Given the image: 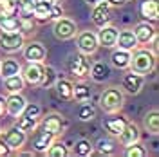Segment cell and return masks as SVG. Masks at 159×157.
I'll list each match as a JSON object with an SVG mask.
<instances>
[{
  "label": "cell",
  "instance_id": "7402d4cb",
  "mask_svg": "<svg viewBox=\"0 0 159 157\" xmlns=\"http://www.w3.org/2000/svg\"><path fill=\"white\" fill-rule=\"evenodd\" d=\"M141 16L147 20H157L159 18V4L157 0H143L141 2Z\"/></svg>",
  "mask_w": 159,
  "mask_h": 157
},
{
  "label": "cell",
  "instance_id": "484cf974",
  "mask_svg": "<svg viewBox=\"0 0 159 157\" xmlns=\"http://www.w3.org/2000/svg\"><path fill=\"white\" fill-rule=\"evenodd\" d=\"M20 63L13 58H6L4 61H0V76L2 78H7V76H13V74H18L20 72Z\"/></svg>",
  "mask_w": 159,
  "mask_h": 157
},
{
  "label": "cell",
  "instance_id": "9c48e42d",
  "mask_svg": "<svg viewBox=\"0 0 159 157\" xmlns=\"http://www.w3.org/2000/svg\"><path fill=\"white\" fill-rule=\"evenodd\" d=\"M27 105L25 98L20 92H13L6 98V114H9L11 118H18L20 114L24 112V108Z\"/></svg>",
  "mask_w": 159,
  "mask_h": 157
},
{
  "label": "cell",
  "instance_id": "ac0fdd59",
  "mask_svg": "<svg viewBox=\"0 0 159 157\" xmlns=\"http://www.w3.org/2000/svg\"><path fill=\"white\" fill-rule=\"evenodd\" d=\"M118 137H119L123 146H129L132 143H138L139 137H141V132H139V128L134 123H127V127L123 128V132L119 134Z\"/></svg>",
  "mask_w": 159,
  "mask_h": 157
},
{
  "label": "cell",
  "instance_id": "5bb4252c",
  "mask_svg": "<svg viewBox=\"0 0 159 157\" xmlns=\"http://www.w3.org/2000/svg\"><path fill=\"white\" fill-rule=\"evenodd\" d=\"M63 127H65V123H63L61 116H58V114H49V116H45L43 121H42V128L45 132L52 134V136H56V137L63 132Z\"/></svg>",
  "mask_w": 159,
  "mask_h": 157
},
{
  "label": "cell",
  "instance_id": "8d00e7d4",
  "mask_svg": "<svg viewBox=\"0 0 159 157\" xmlns=\"http://www.w3.org/2000/svg\"><path fill=\"white\" fill-rule=\"evenodd\" d=\"M20 20V27L18 31L22 33H29V31L34 29V22H33V16H18Z\"/></svg>",
  "mask_w": 159,
  "mask_h": 157
},
{
  "label": "cell",
  "instance_id": "b9f144b4",
  "mask_svg": "<svg viewBox=\"0 0 159 157\" xmlns=\"http://www.w3.org/2000/svg\"><path fill=\"white\" fill-rule=\"evenodd\" d=\"M4 114H6V99L0 96V118H4Z\"/></svg>",
  "mask_w": 159,
  "mask_h": 157
},
{
  "label": "cell",
  "instance_id": "1f68e13d",
  "mask_svg": "<svg viewBox=\"0 0 159 157\" xmlns=\"http://www.w3.org/2000/svg\"><path fill=\"white\" fill-rule=\"evenodd\" d=\"M56 70L52 69V67H43V76H42V81H40L38 87L42 88H49L54 85V81H56Z\"/></svg>",
  "mask_w": 159,
  "mask_h": 157
},
{
  "label": "cell",
  "instance_id": "836d02e7",
  "mask_svg": "<svg viewBox=\"0 0 159 157\" xmlns=\"http://www.w3.org/2000/svg\"><path fill=\"white\" fill-rule=\"evenodd\" d=\"M125 155H127V157H147V155H148V152L145 150V146H141V145H139V141H138V143H132V145L127 146Z\"/></svg>",
  "mask_w": 159,
  "mask_h": 157
},
{
  "label": "cell",
  "instance_id": "f35d334b",
  "mask_svg": "<svg viewBox=\"0 0 159 157\" xmlns=\"http://www.w3.org/2000/svg\"><path fill=\"white\" fill-rule=\"evenodd\" d=\"M22 114H25V116H29V118L38 119V118H40V107H38V105H34V103H31V105L27 103Z\"/></svg>",
  "mask_w": 159,
  "mask_h": 157
},
{
  "label": "cell",
  "instance_id": "277c9868",
  "mask_svg": "<svg viewBox=\"0 0 159 157\" xmlns=\"http://www.w3.org/2000/svg\"><path fill=\"white\" fill-rule=\"evenodd\" d=\"M24 33L20 31H2L0 33V49L6 52H16L24 47Z\"/></svg>",
  "mask_w": 159,
  "mask_h": 157
},
{
  "label": "cell",
  "instance_id": "d4e9b609",
  "mask_svg": "<svg viewBox=\"0 0 159 157\" xmlns=\"http://www.w3.org/2000/svg\"><path fill=\"white\" fill-rule=\"evenodd\" d=\"M25 85V81L22 78V74H13V76H7L4 78V88L7 90V94H13V92H22V88Z\"/></svg>",
  "mask_w": 159,
  "mask_h": 157
},
{
  "label": "cell",
  "instance_id": "603a6c76",
  "mask_svg": "<svg viewBox=\"0 0 159 157\" xmlns=\"http://www.w3.org/2000/svg\"><path fill=\"white\" fill-rule=\"evenodd\" d=\"M54 88H56V94H58L61 99H65V101L74 99L72 98V88H74V85L70 83L69 79L56 78V81H54Z\"/></svg>",
  "mask_w": 159,
  "mask_h": 157
},
{
  "label": "cell",
  "instance_id": "8992f818",
  "mask_svg": "<svg viewBox=\"0 0 159 157\" xmlns=\"http://www.w3.org/2000/svg\"><path fill=\"white\" fill-rule=\"evenodd\" d=\"M76 45H78V52L90 56V54H94L99 47L98 36H96L92 31H83V33H80L78 38H76Z\"/></svg>",
  "mask_w": 159,
  "mask_h": 157
},
{
  "label": "cell",
  "instance_id": "ee69618b",
  "mask_svg": "<svg viewBox=\"0 0 159 157\" xmlns=\"http://www.w3.org/2000/svg\"><path fill=\"white\" fill-rule=\"evenodd\" d=\"M89 6H96V4H99V2H103V0H85Z\"/></svg>",
  "mask_w": 159,
  "mask_h": 157
},
{
  "label": "cell",
  "instance_id": "74e56055",
  "mask_svg": "<svg viewBox=\"0 0 159 157\" xmlns=\"http://www.w3.org/2000/svg\"><path fill=\"white\" fill-rule=\"evenodd\" d=\"M98 152L99 154H112L114 152V143L110 139H99L98 141Z\"/></svg>",
  "mask_w": 159,
  "mask_h": 157
},
{
  "label": "cell",
  "instance_id": "44dd1931",
  "mask_svg": "<svg viewBox=\"0 0 159 157\" xmlns=\"http://www.w3.org/2000/svg\"><path fill=\"white\" fill-rule=\"evenodd\" d=\"M89 76L94 79V81L101 83V81H105V79L110 76V67L107 65V63H103V61H96V63L90 65Z\"/></svg>",
  "mask_w": 159,
  "mask_h": 157
},
{
  "label": "cell",
  "instance_id": "f6af8a7d",
  "mask_svg": "<svg viewBox=\"0 0 159 157\" xmlns=\"http://www.w3.org/2000/svg\"><path fill=\"white\" fill-rule=\"evenodd\" d=\"M45 2H49V4H61L63 0H45Z\"/></svg>",
  "mask_w": 159,
  "mask_h": 157
},
{
  "label": "cell",
  "instance_id": "e575fe53",
  "mask_svg": "<svg viewBox=\"0 0 159 157\" xmlns=\"http://www.w3.org/2000/svg\"><path fill=\"white\" fill-rule=\"evenodd\" d=\"M78 118L80 121H90V119L96 118V110H94V107H90V105H81V107L78 108Z\"/></svg>",
  "mask_w": 159,
  "mask_h": 157
},
{
  "label": "cell",
  "instance_id": "5b68a950",
  "mask_svg": "<svg viewBox=\"0 0 159 157\" xmlns=\"http://www.w3.org/2000/svg\"><path fill=\"white\" fill-rule=\"evenodd\" d=\"M52 33H54V36H56L58 40H70V38L76 36L78 27H76V24H74L70 18L60 16V18H56V22H54Z\"/></svg>",
  "mask_w": 159,
  "mask_h": 157
},
{
  "label": "cell",
  "instance_id": "4fadbf2b",
  "mask_svg": "<svg viewBox=\"0 0 159 157\" xmlns=\"http://www.w3.org/2000/svg\"><path fill=\"white\" fill-rule=\"evenodd\" d=\"M90 18L92 22L101 27V25H107L110 20V6L103 0V2H99L96 6H92V13H90Z\"/></svg>",
  "mask_w": 159,
  "mask_h": 157
},
{
  "label": "cell",
  "instance_id": "f1b7e54d",
  "mask_svg": "<svg viewBox=\"0 0 159 157\" xmlns=\"http://www.w3.org/2000/svg\"><path fill=\"white\" fill-rule=\"evenodd\" d=\"M90 96H92V92H90V88L85 83H78L72 88V98H76V101H80V103L90 101Z\"/></svg>",
  "mask_w": 159,
  "mask_h": 157
},
{
  "label": "cell",
  "instance_id": "8fae6325",
  "mask_svg": "<svg viewBox=\"0 0 159 157\" xmlns=\"http://www.w3.org/2000/svg\"><path fill=\"white\" fill-rule=\"evenodd\" d=\"M145 85V78L138 74V72H127L123 79H121V87L125 92H129V94H139L141 92V88Z\"/></svg>",
  "mask_w": 159,
  "mask_h": 157
},
{
  "label": "cell",
  "instance_id": "ffe728a7",
  "mask_svg": "<svg viewBox=\"0 0 159 157\" xmlns=\"http://www.w3.org/2000/svg\"><path fill=\"white\" fill-rule=\"evenodd\" d=\"M56 139V136H52V134H49V132H38L36 136H34V139H33V148L36 150V152H40V154H45V150L51 146V143Z\"/></svg>",
  "mask_w": 159,
  "mask_h": 157
},
{
  "label": "cell",
  "instance_id": "7dc6e473",
  "mask_svg": "<svg viewBox=\"0 0 159 157\" xmlns=\"http://www.w3.org/2000/svg\"><path fill=\"white\" fill-rule=\"evenodd\" d=\"M0 61H2V60H0Z\"/></svg>",
  "mask_w": 159,
  "mask_h": 157
},
{
  "label": "cell",
  "instance_id": "d6986e66",
  "mask_svg": "<svg viewBox=\"0 0 159 157\" xmlns=\"http://www.w3.org/2000/svg\"><path fill=\"white\" fill-rule=\"evenodd\" d=\"M130 56L132 52L130 51H125V49H116L112 54H110V63L116 67V69H129L130 65Z\"/></svg>",
  "mask_w": 159,
  "mask_h": 157
},
{
  "label": "cell",
  "instance_id": "4316f807",
  "mask_svg": "<svg viewBox=\"0 0 159 157\" xmlns=\"http://www.w3.org/2000/svg\"><path fill=\"white\" fill-rule=\"evenodd\" d=\"M143 125H145V128L148 130L150 134H159V112H157V108L150 110L148 114L145 116Z\"/></svg>",
  "mask_w": 159,
  "mask_h": 157
},
{
  "label": "cell",
  "instance_id": "52a82bcc",
  "mask_svg": "<svg viewBox=\"0 0 159 157\" xmlns=\"http://www.w3.org/2000/svg\"><path fill=\"white\" fill-rule=\"evenodd\" d=\"M22 70V78L25 83L29 85H34L38 87L40 81H42V76H43V65L42 63H36V61H27V65L24 67Z\"/></svg>",
  "mask_w": 159,
  "mask_h": 157
},
{
  "label": "cell",
  "instance_id": "2e32d148",
  "mask_svg": "<svg viewBox=\"0 0 159 157\" xmlns=\"http://www.w3.org/2000/svg\"><path fill=\"white\" fill-rule=\"evenodd\" d=\"M138 40L134 36V31H118V38H116V47L125 51H132L138 47Z\"/></svg>",
  "mask_w": 159,
  "mask_h": 157
},
{
  "label": "cell",
  "instance_id": "f546056e",
  "mask_svg": "<svg viewBox=\"0 0 159 157\" xmlns=\"http://www.w3.org/2000/svg\"><path fill=\"white\" fill-rule=\"evenodd\" d=\"M38 125V119L34 118H29V116H25V114H20L18 118H16V127L22 130V132H33L34 128Z\"/></svg>",
  "mask_w": 159,
  "mask_h": 157
},
{
  "label": "cell",
  "instance_id": "4dcf8cb0",
  "mask_svg": "<svg viewBox=\"0 0 159 157\" xmlns=\"http://www.w3.org/2000/svg\"><path fill=\"white\" fill-rule=\"evenodd\" d=\"M45 154L49 157H67L69 155V150H67V146H65L61 141H56V139H54V141L51 143V146L45 150Z\"/></svg>",
  "mask_w": 159,
  "mask_h": 157
},
{
  "label": "cell",
  "instance_id": "ba28073f",
  "mask_svg": "<svg viewBox=\"0 0 159 157\" xmlns=\"http://www.w3.org/2000/svg\"><path fill=\"white\" fill-rule=\"evenodd\" d=\"M22 49H24V58L27 60V61L43 63V60L47 58V49H45V45L40 43V42H31V43H27V45L22 47Z\"/></svg>",
  "mask_w": 159,
  "mask_h": 157
},
{
  "label": "cell",
  "instance_id": "7a4b0ae2",
  "mask_svg": "<svg viewBox=\"0 0 159 157\" xmlns=\"http://www.w3.org/2000/svg\"><path fill=\"white\" fill-rule=\"evenodd\" d=\"M123 103H125V96L118 87H109L99 94V107L107 114L118 112L119 108L123 107Z\"/></svg>",
  "mask_w": 159,
  "mask_h": 157
},
{
  "label": "cell",
  "instance_id": "7c38bea8",
  "mask_svg": "<svg viewBox=\"0 0 159 157\" xmlns=\"http://www.w3.org/2000/svg\"><path fill=\"white\" fill-rule=\"evenodd\" d=\"M156 34H157L156 27L152 24H148V22H141V24L136 25V29H134V36L138 40V43H143V45L154 42L156 40Z\"/></svg>",
  "mask_w": 159,
  "mask_h": 157
},
{
  "label": "cell",
  "instance_id": "ab89813d",
  "mask_svg": "<svg viewBox=\"0 0 159 157\" xmlns=\"http://www.w3.org/2000/svg\"><path fill=\"white\" fill-rule=\"evenodd\" d=\"M60 16H63V9H61V4H52L51 7V20H56Z\"/></svg>",
  "mask_w": 159,
  "mask_h": 157
},
{
  "label": "cell",
  "instance_id": "d590c367",
  "mask_svg": "<svg viewBox=\"0 0 159 157\" xmlns=\"http://www.w3.org/2000/svg\"><path fill=\"white\" fill-rule=\"evenodd\" d=\"M0 13L2 15H16L18 4L15 0H0Z\"/></svg>",
  "mask_w": 159,
  "mask_h": 157
},
{
  "label": "cell",
  "instance_id": "7bdbcfd3",
  "mask_svg": "<svg viewBox=\"0 0 159 157\" xmlns=\"http://www.w3.org/2000/svg\"><path fill=\"white\" fill-rule=\"evenodd\" d=\"M109 6H112V7H116V6H121V4H125V0H105Z\"/></svg>",
  "mask_w": 159,
  "mask_h": 157
},
{
  "label": "cell",
  "instance_id": "83f0119b",
  "mask_svg": "<svg viewBox=\"0 0 159 157\" xmlns=\"http://www.w3.org/2000/svg\"><path fill=\"white\" fill-rule=\"evenodd\" d=\"M20 20L16 15H2L0 13V31H18Z\"/></svg>",
  "mask_w": 159,
  "mask_h": 157
},
{
  "label": "cell",
  "instance_id": "60d3db41",
  "mask_svg": "<svg viewBox=\"0 0 159 157\" xmlns=\"http://www.w3.org/2000/svg\"><path fill=\"white\" fill-rule=\"evenodd\" d=\"M11 150H9V146L6 145V141L4 139H0V157H4V155H7Z\"/></svg>",
  "mask_w": 159,
  "mask_h": 157
},
{
  "label": "cell",
  "instance_id": "bcb514c9",
  "mask_svg": "<svg viewBox=\"0 0 159 157\" xmlns=\"http://www.w3.org/2000/svg\"><path fill=\"white\" fill-rule=\"evenodd\" d=\"M125 2H130V0H125Z\"/></svg>",
  "mask_w": 159,
  "mask_h": 157
},
{
  "label": "cell",
  "instance_id": "e0dca14e",
  "mask_svg": "<svg viewBox=\"0 0 159 157\" xmlns=\"http://www.w3.org/2000/svg\"><path fill=\"white\" fill-rule=\"evenodd\" d=\"M127 123H129V121H127L125 118H121V116H110V118L103 119V127H105V130L109 132L110 136H116V137L123 132V128L127 127Z\"/></svg>",
  "mask_w": 159,
  "mask_h": 157
},
{
  "label": "cell",
  "instance_id": "6da1fadb",
  "mask_svg": "<svg viewBox=\"0 0 159 157\" xmlns=\"http://www.w3.org/2000/svg\"><path fill=\"white\" fill-rule=\"evenodd\" d=\"M156 52H152L148 49H139L130 56V65L129 69L132 72H138L141 76L150 74L152 70L156 69Z\"/></svg>",
  "mask_w": 159,
  "mask_h": 157
},
{
  "label": "cell",
  "instance_id": "3957f363",
  "mask_svg": "<svg viewBox=\"0 0 159 157\" xmlns=\"http://www.w3.org/2000/svg\"><path fill=\"white\" fill-rule=\"evenodd\" d=\"M67 70L78 79L89 78V70H90L89 56H87V54H81V52H74V54H70L69 60H67Z\"/></svg>",
  "mask_w": 159,
  "mask_h": 157
},
{
  "label": "cell",
  "instance_id": "30bf717a",
  "mask_svg": "<svg viewBox=\"0 0 159 157\" xmlns=\"http://www.w3.org/2000/svg\"><path fill=\"white\" fill-rule=\"evenodd\" d=\"M2 139L6 141V145L9 146V150H20V148L24 146L25 139H27V134L22 132L18 127H11L4 132V137Z\"/></svg>",
  "mask_w": 159,
  "mask_h": 157
},
{
  "label": "cell",
  "instance_id": "cb8c5ba5",
  "mask_svg": "<svg viewBox=\"0 0 159 157\" xmlns=\"http://www.w3.org/2000/svg\"><path fill=\"white\" fill-rule=\"evenodd\" d=\"M51 7L52 4L45 0H38L33 4V18L36 20H51Z\"/></svg>",
  "mask_w": 159,
  "mask_h": 157
},
{
  "label": "cell",
  "instance_id": "d6a6232c",
  "mask_svg": "<svg viewBox=\"0 0 159 157\" xmlns=\"http://www.w3.org/2000/svg\"><path fill=\"white\" fill-rule=\"evenodd\" d=\"M94 152V148H92V145H90V141H87V139H80V141H76V145H74V154L80 157H87L90 155Z\"/></svg>",
  "mask_w": 159,
  "mask_h": 157
},
{
  "label": "cell",
  "instance_id": "9a60e30c",
  "mask_svg": "<svg viewBox=\"0 0 159 157\" xmlns=\"http://www.w3.org/2000/svg\"><path fill=\"white\" fill-rule=\"evenodd\" d=\"M98 36V43L103 47H116V38H118V29L112 25H101Z\"/></svg>",
  "mask_w": 159,
  "mask_h": 157
}]
</instances>
